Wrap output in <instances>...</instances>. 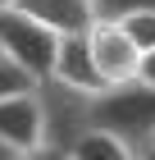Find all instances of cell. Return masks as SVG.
<instances>
[{"instance_id": "cell-1", "label": "cell", "mask_w": 155, "mask_h": 160, "mask_svg": "<svg viewBox=\"0 0 155 160\" xmlns=\"http://www.w3.org/2000/svg\"><path fill=\"white\" fill-rule=\"evenodd\" d=\"M91 128L119 137L123 147L142 151L155 142V92L142 82L105 87L91 96Z\"/></svg>"}, {"instance_id": "cell-2", "label": "cell", "mask_w": 155, "mask_h": 160, "mask_svg": "<svg viewBox=\"0 0 155 160\" xmlns=\"http://www.w3.org/2000/svg\"><path fill=\"white\" fill-rule=\"evenodd\" d=\"M0 55L14 64V69H23L32 82H46L55 73V55H60V37L50 32V28L32 23L27 14L18 9H5L0 14Z\"/></svg>"}, {"instance_id": "cell-3", "label": "cell", "mask_w": 155, "mask_h": 160, "mask_svg": "<svg viewBox=\"0 0 155 160\" xmlns=\"http://www.w3.org/2000/svg\"><path fill=\"white\" fill-rule=\"evenodd\" d=\"M36 105H41V123H46V147L69 156L73 142L91 128V96L46 78V82H36Z\"/></svg>"}, {"instance_id": "cell-4", "label": "cell", "mask_w": 155, "mask_h": 160, "mask_svg": "<svg viewBox=\"0 0 155 160\" xmlns=\"http://www.w3.org/2000/svg\"><path fill=\"white\" fill-rule=\"evenodd\" d=\"M87 50H91V64L105 87H123V82H137V69H142V50L128 41L119 23H105L96 18L87 28Z\"/></svg>"}, {"instance_id": "cell-5", "label": "cell", "mask_w": 155, "mask_h": 160, "mask_svg": "<svg viewBox=\"0 0 155 160\" xmlns=\"http://www.w3.org/2000/svg\"><path fill=\"white\" fill-rule=\"evenodd\" d=\"M0 137L18 156H32V151L46 147V123H41V105H36V87L23 92V96L0 101Z\"/></svg>"}, {"instance_id": "cell-6", "label": "cell", "mask_w": 155, "mask_h": 160, "mask_svg": "<svg viewBox=\"0 0 155 160\" xmlns=\"http://www.w3.org/2000/svg\"><path fill=\"white\" fill-rule=\"evenodd\" d=\"M18 14H27L32 23L50 28L55 37H87V28L96 23L91 0H18Z\"/></svg>"}, {"instance_id": "cell-7", "label": "cell", "mask_w": 155, "mask_h": 160, "mask_svg": "<svg viewBox=\"0 0 155 160\" xmlns=\"http://www.w3.org/2000/svg\"><path fill=\"white\" fill-rule=\"evenodd\" d=\"M55 82L73 87V92H82V96H96V92H105L100 73H96L91 64V50H87V37H64L60 41V55H55Z\"/></svg>"}, {"instance_id": "cell-8", "label": "cell", "mask_w": 155, "mask_h": 160, "mask_svg": "<svg viewBox=\"0 0 155 160\" xmlns=\"http://www.w3.org/2000/svg\"><path fill=\"white\" fill-rule=\"evenodd\" d=\"M69 160H137V151H132V147H123L119 137L100 133V128H87V133L73 142Z\"/></svg>"}, {"instance_id": "cell-9", "label": "cell", "mask_w": 155, "mask_h": 160, "mask_svg": "<svg viewBox=\"0 0 155 160\" xmlns=\"http://www.w3.org/2000/svg\"><path fill=\"white\" fill-rule=\"evenodd\" d=\"M123 32H128V41H132V46H137V50H142V55H146V50H155V9H142V14H128V18H123Z\"/></svg>"}, {"instance_id": "cell-10", "label": "cell", "mask_w": 155, "mask_h": 160, "mask_svg": "<svg viewBox=\"0 0 155 160\" xmlns=\"http://www.w3.org/2000/svg\"><path fill=\"white\" fill-rule=\"evenodd\" d=\"M142 9H155V0H91V14L105 23H123L128 14H142Z\"/></svg>"}, {"instance_id": "cell-11", "label": "cell", "mask_w": 155, "mask_h": 160, "mask_svg": "<svg viewBox=\"0 0 155 160\" xmlns=\"http://www.w3.org/2000/svg\"><path fill=\"white\" fill-rule=\"evenodd\" d=\"M32 78L23 73V69H14L5 55H0V101H9V96H23V92H32Z\"/></svg>"}, {"instance_id": "cell-12", "label": "cell", "mask_w": 155, "mask_h": 160, "mask_svg": "<svg viewBox=\"0 0 155 160\" xmlns=\"http://www.w3.org/2000/svg\"><path fill=\"white\" fill-rule=\"evenodd\" d=\"M137 82L155 92V50H146V55H142V69H137Z\"/></svg>"}, {"instance_id": "cell-13", "label": "cell", "mask_w": 155, "mask_h": 160, "mask_svg": "<svg viewBox=\"0 0 155 160\" xmlns=\"http://www.w3.org/2000/svg\"><path fill=\"white\" fill-rule=\"evenodd\" d=\"M23 160H69V156L55 151V147H41V151H32V156H23Z\"/></svg>"}, {"instance_id": "cell-14", "label": "cell", "mask_w": 155, "mask_h": 160, "mask_svg": "<svg viewBox=\"0 0 155 160\" xmlns=\"http://www.w3.org/2000/svg\"><path fill=\"white\" fill-rule=\"evenodd\" d=\"M0 160H23V156H18V151H14L9 142H5V137H0Z\"/></svg>"}, {"instance_id": "cell-15", "label": "cell", "mask_w": 155, "mask_h": 160, "mask_svg": "<svg viewBox=\"0 0 155 160\" xmlns=\"http://www.w3.org/2000/svg\"><path fill=\"white\" fill-rule=\"evenodd\" d=\"M137 160H155V142H151V147H142V151H137Z\"/></svg>"}, {"instance_id": "cell-16", "label": "cell", "mask_w": 155, "mask_h": 160, "mask_svg": "<svg viewBox=\"0 0 155 160\" xmlns=\"http://www.w3.org/2000/svg\"><path fill=\"white\" fill-rule=\"evenodd\" d=\"M5 9H18V0H0V14H5Z\"/></svg>"}]
</instances>
